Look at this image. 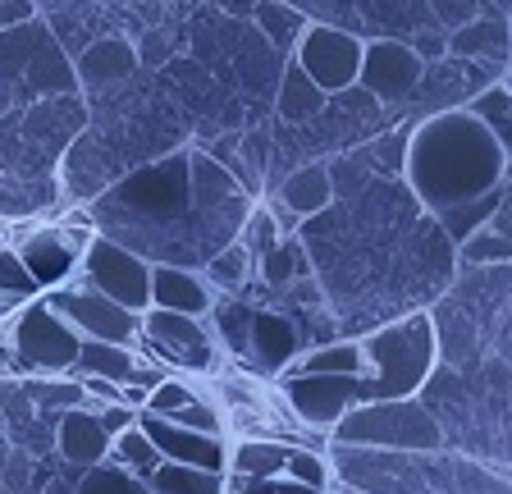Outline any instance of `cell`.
Instances as JSON below:
<instances>
[{"label": "cell", "mask_w": 512, "mask_h": 494, "mask_svg": "<svg viewBox=\"0 0 512 494\" xmlns=\"http://www.w3.org/2000/svg\"><path fill=\"white\" fill-rule=\"evenodd\" d=\"M74 494H151V485L106 458L101 467H87V476L74 485Z\"/></svg>", "instance_id": "4316f807"}, {"label": "cell", "mask_w": 512, "mask_h": 494, "mask_svg": "<svg viewBox=\"0 0 512 494\" xmlns=\"http://www.w3.org/2000/svg\"><path fill=\"white\" fill-rule=\"evenodd\" d=\"M83 275L96 293L128 312H151V261L106 234H92L83 247Z\"/></svg>", "instance_id": "5b68a950"}, {"label": "cell", "mask_w": 512, "mask_h": 494, "mask_svg": "<svg viewBox=\"0 0 512 494\" xmlns=\"http://www.w3.org/2000/svg\"><path fill=\"white\" fill-rule=\"evenodd\" d=\"M243 234H247V252L252 257H270L279 247V234H275V220H270V211H261V206H252V215H247V225H243Z\"/></svg>", "instance_id": "1f68e13d"}, {"label": "cell", "mask_w": 512, "mask_h": 494, "mask_svg": "<svg viewBox=\"0 0 512 494\" xmlns=\"http://www.w3.org/2000/svg\"><path fill=\"white\" fill-rule=\"evenodd\" d=\"M151 494H229V476L202 472V467H179V462H160L147 476Z\"/></svg>", "instance_id": "d6986e66"}, {"label": "cell", "mask_w": 512, "mask_h": 494, "mask_svg": "<svg viewBox=\"0 0 512 494\" xmlns=\"http://www.w3.org/2000/svg\"><path fill=\"white\" fill-rule=\"evenodd\" d=\"M503 170H508V151L467 106L439 110L407 133L403 174L416 202L430 215H444L462 202L494 193V188H508Z\"/></svg>", "instance_id": "6da1fadb"}, {"label": "cell", "mask_w": 512, "mask_h": 494, "mask_svg": "<svg viewBox=\"0 0 512 494\" xmlns=\"http://www.w3.org/2000/svg\"><path fill=\"white\" fill-rule=\"evenodd\" d=\"M10 344L19 353L23 371H37V376H69L78 362V348H83V334L64 321L46 298L23 302V312L10 325Z\"/></svg>", "instance_id": "277c9868"}, {"label": "cell", "mask_w": 512, "mask_h": 494, "mask_svg": "<svg viewBox=\"0 0 512 494\" xmlns=\"http://www.w3.org/2000/svg\"><path fill=\"white\" fill-rule=\"evenodd\" d=\"M471 115L485 124V129L499 138V147L503 151H512V87L508 83H494V87H485L480 97H471Z\"/></svg>", "instance_id": "cb8c5ba5"}, {"label": "cell", "mask_w": 512, "mask_h": 494, "mask_svg": "<svg viewBox=\"0 0 512 494\" xmlns=\"http://www.w3.org/2000/svg\"><path fill=\"white\" fill-rule=\"evenodd\" d=\"M284 476L298 485H311V490H330V467H325V458L311 449H288Z\"/></svg>", "instance_id": "f1b7e54d"}, {"label": "cell", "mask_w": 512, "mask_h": 494, "mask_svg": "<svg viewBox=\"0 0 512 494\" xmlns=\"http://www.w3.org/2000/svg\"><path fill=\"white\" fill-rule=\"evenodd\" d=\"M325 92H320L316 83L307 78V69L298 65V60H288L284 65V78H279V101H275V110H279V119H311L320 106H325Z\"/></svg>", "instance_id": "ac0fdd59"}, {"label": "cell", "mask_w": 512, "mask_h": 494, "mask_svg": "<svg viewBox=\"0 0 512 494\" xmlns=\"http://www.w3.org/2000/svg\"><path fill=\"white\" fill-rule=\"evenodd\" d=\"M293 257H298V252H293V243H284V238H279L275 252H270V257H261V266H266V280L270 284H288V280H293V275H298V270H293L298 261H293Z\"/></svg>", "instance_id": "e575fe53"}, {"label": "cell", "mask_w": 512, "mask_h": 494, "mask_svg": "<svg viewBox=\"0 0 512 494\" xmlns=\"http://www.w3.org/2000/svg\"><path fill=\"white\" fill-rule=\"evenodd\" d=\"M448 51L453 55H490V60H508L512 51V28L499 19H471L467 28L448 37Z\"/></svg>", "instance_id": "44dd1931"}, {"label": "cell", "mask_w": 512, "mask_h": 494, "mask_svg": "<svg viewBox=\"0 0 512 494\" xmlns=\"http://www.w3.org/2000/svg\"><path fill=\"white\" fill-rule=\"evenodd\" d=\"M138 426L147 430V440L156 444L160 462H179V467H202V472L229 476V440H224V435L188 430L170 417H156V412H138Z\"/></svg>", "instance_id": "8fae6325"}, {"label": "cell", "mask_w": 512, "mask_h": 494, "mask_svg": "<svg viewBox=\"0 0 512 494\" xmlns=\"http://www.w3.org/2000/svg\"><path fill=\"white\" fill-rule=\"evenodd\" d=\"M325 494H343V490H325Z\"/></svg>", "instance_id": "f35d334b"}, {"label": "cell", "mask_w": 512, "mask_h": 494, "mask_svg": "<svg viewBox=\"0 0 512 494\" xmlns=\"http://www.w3.org/2000/svg\"><path fill=\"white\" fill-rule=\"evenodd\" d=\"M42 289V284L32 280V270L23 266L19 252H0V293H10V298H28Z\"/></svg>", "instance_id": "4dcf8cb0"}, {"label": "cell", "mask_w": 512, "mask_h": 494, "mask_svg": "<svg viewBox=\"0 0 512 494\" xmlns=\"http://www.w3.org/2000/svg\"><path fill=\"white\" fill-rule=\"evenodd\" d=\"M151 307L160 312H183L202 321L211 312V284L188 266H170V261H156L151 266Z\"/></svg>", "instance_id": "4fadbf2b"}, {"label": "cell", "mask_w": 512, "mask_h": 494, "mask_svg": "<svg viewBox=\"0 0 512 494\" xmlns=\"http://www.w3.org/2000/svg\"><path fill=\"white\" fill-rule=\"evenodd\" d=\"M503 211V188H494V193H485V197H476V202H462V206H453V211H444V215H435L439 220V229L448 234V243L453 247H462L471 234H480V229L490 225L494 215Z\"/></svg>", "instance_id": "7402d4cb"}, {"label": "cell", "mask_w": 512, "mask_h": 494, "mask_svg": "<svg viewBox=\"0 0 512 494\" xmlns=\"http://www.w3.org/2000/svg\"><path fill=\"white\" fill-rule=\"evenodd\" d=\"M74 74L83 87L124 83L128 74H138V51H133V42H124V37H96V42L78 55Z\"/></svg>", "instance_id": "5bb4252c"}, {"label": "cell", "mask_w": 512, "mask_h": 494, "mask_svg": "<svg viewBox=\"0 0 512 494\" xmlns=\"http://www.w3.org/2000/svg\"><path fill=\"white\" fill-rule=\"evenodd\" d=\"M55 453H60L64 462H74V467H101V462L110 458V435L106 426H101V417H96L92 408H64L60 412V426H55Z\"/></svg>", "instance_id": "7c38bea8"}, {"label": "cell", "mask_w": 512, "mask_h": 494, "mask_svg": "<svg viewBox=\"0 0 512 494\" xmlns=\"http://www.w3.org/2000/svg\"><path fill=\"white\" fill-rule=\"evenodd\" d=\"M458 257L467 261V266H499V261H512V229H503L499 215H494L480 234H471L467 243L458 247Z\"/></svg>", "instance_id": "484cf974"}, {"label": "cell", "mask_w": 512, "mask_h": 494, "mask_svg": "<svg viewBox=\"0 0 512 494\" xmlns=\"http://www.w3.org/2000/svg\"><path fill=\"white\" fill-rule=\"evenodd\" d=\"M96 417H101V426H106L110 440H115V435H124L128 426H138V408H128V403H106Z\"/></svg>", "instance_id": "8d00e7d4"}, {"label": "cell", "mask_w": 512, "mask_h": 494, "mask_svg": "<svg viewBox=\"0 0 512 494\" xmlns=\"http://www.w3.org/2000/svg\"><path fill=\"white\" fill-rule=\"evenodd\" d=\"M46 302H51L55 312L74 325L83 339L124 344V348H133V339H142V316L128 312V307H119V302H110L106 293H96L92 284H87V289H74V284H55V289L46 293Z\"/></svg>", "instance_id": "52a82bcc"}, {"label": "cell", "mask_w": 512, "mask_h": 494, "mask_svg": "<svg viewBox=\"0 0 512 494\" xmlns=\"http://www.w3.org/2000/svg\"><path fill=\"white\" fill-rule=\"evenodd\" d=\"M142 339L151 344L156 357L183 366V371H211L215 366V344H211V334L202 330L197 316L151 307V312H142Z\"/></svg>", "instance_id": "30bf717a"}, {"label": "cell", "mask_w": 512, "mask_h": 494, "mask_svg": "<svg viewBox=\"0 0 512 494\" xmlns=\"http://www.w3.org/2000/svg\"><path fill=\"white\" fill-rule=\"evenodd\" d=\"M170 421H179V426H188V430H206V435H224L220 412H211L202 398H197V403H188V408H179Z\"/></svg>", "instance_id": "836d02e7"}, {"label": "cell", "mask_w": 512, "mask_h": 494, "mask_svg": "<svg viewBox=\"0 0 512 494\" xmlns=\"http://www.w3.org/2000/svg\"><path fill=\"white\" fill-rule=\"evenodd\" d=\"M430 14H435L444 28H467L471 19H480V0H430Z\"/></svg>", "instance_id": "d6a6232c"}, {"label": "cell", "mask_w": 512, "mask_h": 494, "mask_svg": "<svg viewBox=\"0 0 512 494\" xmlns=\"http://www.w3.org/2000/svg\"><path fill=\"white\" fill-rule=\"evenodd\" d=\"M110 462H119L124 472H133V476H142V481H147V476L160 467V453H156V444L147 440V430L128 426L124 435H115V440H110Z\"/></svg>", "instance_id": "d4e9b609"}, {"label": "cell", "mask_w": 512, "mask_h": 494, "mask_svg": "<svg viewBox=\"0 0 512 494\" xmlns=\"http://www.w3.org/2000/svg\"><path fill=\"white\" fill-rule=\"evenodd\" d=\"M247 270H252V252L243 247V238L238 243H229L224 252H215L211 261H206V280L215 284V289H243L247 284Z\"/></svg>", "instance_id": "83f0119b"}, {"label": "cell", "mask_w": 512, "mask_h": 494, "mask_svg": "<svg viewBox=\"0 0 512 494\" xmlns=\"http://www.w3.org/2000/svg\"><path fill=\"white\" fill-rule=\"evenodd\" d=\"M362 51H366L362 37L330 28V23H311L302 33L298 51H293V60L307 69V78L325 97H339V92L357 87V78H362Z\"/></svg>", "instance_id": "8992f818"}, {"label": "cell", "mask_w": 512, "mask_h": 494, "mask_svg": "<svg viewBox=\"0 0 512 494\" xmlns=\"http://www.w3.org/2000/svg\"><path fill=\"white\" fill-rule=\"evenodd\" d=\"M503 183H512V151H508V170H503Z\"/></svg>", "instance_id": "74e56055"}, {"label": "cell", "mask_w": 512, "mask_h": 494, "mask_svg": "<svg viewBox=\"0 0 512 494\" xmlns=\"http://www.w3.org/2000/svg\"><path fill=\"white\" fill-rule=\"evenodd\" d=\"M188 403H197L192 385H183V380L165 376V380H160V385L147 394V408H142V412H156V417H174V412L188 408Z\"/></svg>", "instance_id": "f546056e"}, {"label": "cell", "mask_w": 512, "mask_h": 494, "mask_svg": "<svg viewBox=\"0 0 512 494\" xmlns=\"http://www.w3.org/2000/svg\"><path fill=\"white\" fill-rule=\"evenodd\" d=\"M279 394L293 408V417L311 430H334L362 403V380L357 376H302V371H284L279 376Z\"/></svg>", "instance_id": "ba28073f"}, {"label": "cell", "mask_w": 512, "mask_h": 494, "mask_svg": "<svg viewBox=\"0 0 512 494\" xmlns=\"http://www.w3.org/2000/svg\"><path fill=\"white\" fill-rule=\"evenodd\" d=\"M375 156H380L384 170L403 174V165H407V138H403V133H384V138L375 142Z\"/></svg>", "instance_id": "d590c367"}, {"label": "cell", "mask_w": 512, "mask_h": 494, "mask_svg": "<svg viewBox=\"0 0 512 494\" xmlns=\"http://www.w3.org/2000/svg\"><path fill=\"white\" fill-rule=\"evenodd\" d=\"M288 444L275 440H243L229 449V476H247V481H266V476H284Z\"/></svg>", "instance_id": "ffe728a7"}, {"label": "cell", "mask_w": 512, "mask_h": 494, "mask_svg": "<svg viewBox=\"0 0 512 494\" xmlns=\"http://www.w3.org/2000/svg\"><path fill=\"white\" fill-rule=\"evenodd\" d=\"M288 371H302V376H366V353L362 339H339V344H320L311 353H302Z\"/></svg>", "instance_id": "2e32d148"}, {"label": "cell", "mask_w": 512, "mask_h": 494, "mask_svg": "<svg viewBox=\"0 0 512 494\" xmlns=\"http://www.w3.org/2000/svg\"><path fill=\"white\" fill-rule=\"evenodd\" d=\"M366 376H362V403H389V398H416L435 376L439 339L435 316L412 312L403 321H389L384 330L362 339Z\"/></svg>", "instance_id": "7a4b0ae2"}, {"label": "cell", "mask_w": 512, "mask_h": 494, "mask_svg": "<svg viewBox=\"0 0 512 494\" xmlns=\"http://www.w3.org/2000/svg\"><path fill=\"white\" fill-rule=\"evenodd\" d=\"M256 23H261V33L270 37V42L279 46V51H298L302 33L311 28V19L302 10H293V5H284V0H256Z\"/></svg>", "instance_id": "603a6c76"}, {"label": "cell", "mask_w": 512, "mask_h": 494, "mask_svg": "<svg viewBox=\"0 0 512 494\" xmlns=\"http://www.w3.org/2000/svg\"><path fill=\"white\" fill-rule=\"evenodd\" d=\"M330 440L343 449H394V453H439L444 426L421 398H389V403H357Z\"/></svg>", "instance_id": "3957f363"}, {"label": "cell", "mask_w": 512, "mask_h": 494, "mask_svg": "<svg viewBox=\"0 0 512 494\" xmlns=\"http://www.w3.org/2000/svg\"><path fill=\"white\" fill-rule=\"evenodd\" d=\"M279 202H284V211H293V215L330 211V202H334L330 170H325V165H302V170H293L284 183H279Z\"/></svg>", "instance_id": "9a60e30c"}, {"label": "cell", "mask_w": 512, "mask_h": 494, "mask_svg": "<svg viewBox=\"0 0 512 494\" xmlns=\"http://www.w3.org/2000/svg\"><path fill=\"white\" fill-rule=\"evenodd\" d=\"M252 357L261 362V371H279L284 376L288 366H293V325L270 312H256L252 316Z\"/></svg>", "instance_id": "e0dca14e"}, {"label": "cell", "mask_w": 512, "mask_h": 494, "mask_svg": "<svg viewBox=\"0 0 512 494\" xmlns=\"http://www.w3.org/2000/svg\"><path fill=\"white\" fill-rule=\"evenodd\" d=\"M421 51L407 42H394V37H375L362 51V78L357 87H366L371 101H407L421 87Z\"/></svg>", "instance_id": "9c48e42d"}]
</instances>
